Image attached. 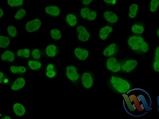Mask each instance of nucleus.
Listing matches in <instances>:
<instances>
[{
  "mask_svg": "<svg viewBox=\"0 0 159 119\" xmlns=\"http://www.w3.org/2000/svg\"><path fill=\"white\" fill-rule=\"evenodd\" d=\"M32 56L34 59H38L40 58V53H39V49H34V50H33L32 51Z\"/></svg>",
  "mask_w": 159,
  "mask_h": 119,
  "instance_id": "nucleus-33",
  "label": "nucleus"
},
{
  "mask_svg": "<svg viewBox=\"0 0 159 119\" xmlns=\"http://www.w3.org/2000/svg\"><path fill=\"white\" fill-rule=\"evenodd\" d=\"M140 49L144 53L148 52L149 50V47H148V44H147L146 42H143L141 44V45H140Z\"/></svg>",
  "mask_w": 159,
  "mask_h": 119,
  "instance_id": "nucleus-32",
  "label": "nucleus"
},
{
  "mask_svg": "<svg viewBox=\"0 0 159 119\" xmlns=\"http://www.w3.org/2000/svg\"><path fill=\"white\" fill-rule=\"evenodd\" d=\"M130 12H129V16L130 18H132L133 19L136 17L137 15V12H138V6L134 3V4H132L130 6Z\"/></svg>",
  "mask_w": 159,
  "mask_h": 119,
  "instance_id": "nucleus-20",
  "label": "nucleus"
},
{
  "mask_svg": "<svg viewBox=\"0 0 159 119\" xmlns=\"http://www.w3.org/2000/svg\"><path fill=\"white\" fill-rule=\"evenodd\" d=\"M122 98L126 110L131 115H144L150 110V98L144 91L134 89L123 93Z\"/></svg>",
  "mask_w": 159,
  "mask_h": 119,
  "instance_id": "nucleus-1",
  "label": "nucleus"
},
{
  "mask_svg": "<svg viewBox=\"0 0 159 119\" xmlns=\"http://www.w3.org/2000/svg\"><path fill=\"white\" fill-rule=\"evenodd\" d=\"M67 22L69 23V25L71 27L75 26L77 23V19L73 15H71L69 14L67 16Z\"/></svg>",
  "mask_w": 159,
  "mask_h": 119,
  "instance_id": "nucleus-21",
  "label": "nucleus"
},
{
  "mask_svg": "<svg viewBox=\"0 0 159 119\" xmlns=\"http://www.w3.org/2000/svg\"><path fill=\"white\" fill-rule=\"evenodd\" d=\"M157 35H158V37H159V29L158 31H157Z\"/></svg>",
  "mask_w": 159,
  "mask_h": 119,
  "instance_id": "nucleus-45",
  "label": "nucleus"
},
{
  "mask_svg": "<svg viewBox=\"0 0 159 119\" xmlns=\"http://www.w3.org/2000/svg\"><path fill=\"white\" fill-rule=\"evenodd\" d=\"M56 76V71L51 70V71H47L46 72V76L48 78H53Z\"/></svg>",
  "mask_w": 159,
  "mask_h": 119,
  "instance_id": "nucleus-35",
  "label": "nucleus"
},
{
  "mask_svg": "<svg viewBox=\"0 0 159 119\" xmlns=\"http://www.w3.org/2000/svg\"><path fill=\"white\" fill-rule=\"evenodd\" d=\"M10 70L14 74H17V73H25L27 71V69L25 67L12 66L10 67Z\"/></svg>",
  "mask_w": 159,
  "mask_h": 119,
  "instance_id": "nucleus-22",
  "label": "nucleus"
},
{
  "mask_svg": "<svg viewBox=\"0 0 159 119\" xmlns=\"http://www.w3.org/2000/svg\"><path fill=\"white\" fill-rule=\"evenodd\" d=\"M41 22L39 19H35L31 21L26 24L25 29L28 32L32 33L34 31L38 30L39 27H41Z\"/></svg>",
  "mask_w": 159,
  "mask_h": 119,
  "instance_id": "nucleus-4",
  "label": "nucleus"
},
{
  "mask_svg": "<svg viewBox=\"0 0 159 119\" xmlns=\"http://www.w3.org/2000/svg\"><path fill=\"white\" fill-rule=\"evenodd\" d=\"M3 77V72H0V79H1V78Z\"/></svg>",
  "mask_w": 159,
  "mask_h": 119,
  "instance_id": "nucleus-42",
  "label": "nucleus"
},
{
  "mask_svg": "<svg viewBox=\"0 0 159 119\" xmlns=\"http://www.w3.org/2000/svg\"><path fill=\"white\" fill-rule=\"evenodd\" d=\"M57 47L55 45H50L46 49V53L50 57H53L56 55Z\"/></svg>",
  "mask_w": 159,
  "mask_h": 119,
  "instance_id": "nucleus-18",
  "label": "nucleus"
},
{
  "mask_svg": "<svg viewBox=\"0 0 159 119\" xmlns=\"http://www.w3.org/2000/svg\"><path fill=\"white\" fill-rule=\"evenodd\" d=\"M26 14V11L24 9H21L19 11H18V12L16 14V15L15 16V18L17 20H20L25 16Z\"/></svg>",
  "mask_w": 159,
  "mask_h": 119,
  "instance_id": "nucleus-30",
  "label": "nucleus"
},
{
  "mask_svg": "<svg viewBox=\"0 0 159 119\" xmlns=\"http://www.w3.org/2000/svg\"><path fill=\"white\" fill-rule=\"evenodd\" d=\"M144 41V38L140 36H132L129 39L128 44L133 50L138 51L140 49V45Z\"/></svg>",
  "mask_w": 159,
  "mask_h": 119,
  "instance_id": "nucleus-3",
  "label": "nucleus"
},
{
  "mask_svg": "<svg viewBox=\"0 0 159 119\" xmlns=\"http://www.w3.org/2000/svg\"><path fill=\"white\" fill-rule=\"evenodd\" d=\"M153 67H154V71H159V61H154Z\"/></svg>",
  "mask_w": 159,
  "mask_h": 119,
  "instance_id": "nucleus-36",
  "label": "nucleus"
},
{
  "mask_svg": "<svg viewBox=\"0 0 159 119\" xmlns=\"http://www.w3.org/2000/svg\"><path fill=\"white\" fill-rule=\"evenodd\" d=\"M3 118H4V119H11L10 117V116H5Z\"/></svg>",
  "mask_w": 159,
  "mask_h": 119,
  "instance_id": "nucleus-43",
  "label": "nucleus"
},
{
  "mask_svg": "<svg viewBox=\"0 0 159 119\" xmlns=\"http://www.w3.org/2000/svg\"><path fill=\"white\" fill-rule=\"evenodd\" d=\"M89 13H90V10H89L88 8H82L80 11L81 15H82V17L84 18V19H86V18L88 17Z\"/></svg>",
  "mask_w": 159,
  "mask_h": 119,
  "instance_id": "nucleus-31",
  "label": "nucleus"
},
{
  "mask_svg": "<svg viewBox=\"0 0 159 119\" xmlns=\"http://www.w3.org/2000/svg\"><path fill=\"white\" fill-rule=\"evenodd\" d=\"M53 69H54V66H53V65L49 64V65L47 66L46 70H47V71H51V70H53Z\"/></svg>",
  "mask_w": 159,
  "mask_h": 119,
  "instance_id": "nucleus-38",
  "label": "nucleus"
},
{
  "mask_svg": "<svg viewBox=\"0 0 159 119\" xmlns=\"http://www.w3.org/2000/svg\"><path fill=\"white\" fill-rule=\"evenodd\" d=\"M17 55L18 56L22 57L23 56L25 58H28L30 55V51H29V49H20L17 51Z\"/></svg>",
  "mask_w": 159,
  "mask_h": 119,
  "instance_id": "nucleus-23",
  "label": "nucleus"
},
{
  "mask_svg": "<svg viewBox=\"0 0 159 119\" xmlns=\"http://www.w3.org/2000/svg\"><path fill=\"white\" fill-rule=\"evenodd\" d=\"M104 17L105 19L108 21L109 23H116L118 21V17L117 15L113 12H110V11H107L104 13Z\"/></svg>",
  "mask_w": 159,
  "mask_h": 119,
  "instance_id": "nucleus-12",
  "label": "nucleus"
},
{
  "mask_svg": "<svg viewBox=\"0 0 159 119\" xmlns=\"http://www.w3.org/2000/svg\"><path fill=\"white\" fill-rule=\"evenodd\" d=\"M46 12L53 17H57L60 14V9L57 6H48L45 9Z\"/></svg>",
  "mask_w": 159,
  "mask_h": 119,
  "instance_id": "nucleus-15",
  "label": "nucleus"
},
{
  "mask_svg": "<svg viewBox=\"0 0 159 119\" xmlns=\"http://www.w3.org/2000/svg\"><path fill=\"white\" fill-rule=\"evenodd\" d=\"M144 31V28L143 26L139 25H134L132 27V32L134 33H143Z\"/></svg>",
  "mask_w": 159,
  "mask_h": 119,
  "instance_id": "nucleus-27",
  "label": "nucleus"
},
{
  "mask_svg": "<svg viewBox=\"0 0 159 119\" xmlns=\"http://www.w3.org/2000/svg\"><path fill=\"white\" fill-rule=\"evenodd\" d=\"M3 10L1 9V8H0V17H3Z\"/></svg>",
  "mask_w": 159,
  "mask_h": 119,
  "instance_id": "nucleus-41",
  "label": "nucleus"
},
{
  "mask_svg": "<svg viewBox=\"0 0 159 119\" xmlns=\"http://www.w3.org/2000/svg\"><path fill=\"white\" fill-rule=\"evenodd\" d=\"M4 82H5V83L8 82V79H6V80H4Z\"/></svg>",
  "mask_w": 159,
  "mask_h": 119,
  "instance_id": "nucleus-44",
  "label": "nucleus"
},
{
  "mask_svg": "<svg viewBox=\"0 0 159 119\" xmlns=\"http://www.w3.org/2000/svg\"><path fill=\"white\" fill-rule=\"evenodd\" d=\"M8 34L10 35L11 37H15L17 33V29H16L14 26H11L10 25V26L8 27Z\"/></svg>",
  "mask_w": 159,
  "mask_h": 119,
  "instance_id": "nucleus-29",
  "label": "nucleus"
},
{
  "mask_svg": "<svg viewBox=\"0 0 159 119\" xmlns=\"http://www.w3.org/2000/svg\"><path fill=\"white\" fill-rule=\"evenodd\" d=\"M104 1L108 3H115L116 2V0H104Z\"/></svg>",
  "mask_w": 159,
  "mask_h": 119,
  "instance_id": "nucleus-40",
  "label": "nucleus"
},
{
  "mask_svg": "<svg viewBox=\"0 0 159 119\" xmlns=\"http://www.w3.org/2000/svg\"><path fill=\"white\" fill-rule=\"evenodd\" d=\"M25 85V79L23 78H18L16 80L14 83L12 85V89L13 91H18L19 89L23 88L24 86Z\"/></svg>",
  "mask_w": 159,
  "mask_h": 119,
  "instance_id": "nucleus-11",
  "label": "nucleus"
},
{
  "mask_svg": "<svg viewBox=\"0 0 159 119\" xmlns=\"http://www.w3.org/2000/svg\"><path fill=\"white\" fill-rule=\"evenodd\" d=\"M111 83L119 93H124L130 91L131 86L127 80L119 78V77L112 76L111 78Z\"/></svg>",
  "mask_w": 159,
  "mask_h": 119,
  "instance_id": "nucleus-2",
  "label": "nucleus"
},
{
  "mask_svg": "<svg viewBox=\"0 0 159 119\" xmlns=\"http://www.w3.org/2000/svg\"><path fill=\"white\" fill-rule=\"evenodd\" d=\"M93 0H82V2H83V4L84 5H88L89 4V3H91V2H92Z\"/></svg>",
  "mask_w": 159,
  "mask_h": 119,
  "instance_id": "nucleus-39",
  "label": "nucleus"
},
{
  "mask_svg": "<svg viewBox=\"0 0 159 119\" xmlns=\"http://www.w3.org/2000/svg\"><path fill=\"white\" fill-rule=\"evenodd\" d=\"M155 61H159V46L157 47L155 53Z\"/></svg>",
  "mask_w": 159,
  "mask_h": 119,
  "instance_id": "nucleus-37",
  "label": "nucleus"
},
{
  "mask_svg": "<svg viewBox=\"0 0 159 119\" xmlns=\"http://www.w3.org/2000/svg\"><path fill=\"white\" fill-rule=\"evenodd\" d=\"M10 42V41L8 37L2 36V35L0 36V47L1 48H4L8 46Z\"/></svg>",
  "mask_w": 159,
  "mask_h": 119,
  "instance_id": "nucleus-19",
  "label": "nucleus"
},
{
  "mask_svg": "<svg viewBox=\"0 0 159 119\" xmlns=\"http://www.w3.org/2000/svg\"><path fill=\"white\" fill-rule=\"evenodd\" d=\"M13 110L14 112L17 116H23L25 113V108L23 105L21 104H15L13 106Z\"/></svg>",
  "mask_w": 159,
  "mask_h": 119,
  "instance_id": "nucleus-14",
  "label": "nucleus"
},
{
  "mask_svg": "<svg viewBox=\"0 0 159 119\" xmlns=\"http://www.w3.org/2000/svg\"><path fill=\"white\" fill-rule=\"evenodd\" d=\"M15 54L13 52L10 51H7L3 53L1 55V59L3 61H13L15 60Z\"/></svg>",
  "mask_w": 159,
  "mask_h": 119,
  "instance_id": "nucleus-17",
  "label": "nucleus"
},
{
  "mask_svg": "<svg viewBox=\"0 0 159 119\" xmlns=\"http://www.w3.org/2000/svg\"><path fill=\"white\" fill-rule=\"evenodd\" d=\"M29 66L31 69L36 70V69H38L40 68L41 66V63L37 62V61H29Z\"/></svg>",
  "mask_w": 159,
  "mask_h": 119,
  "instance_id": "nucleus-24",
  "label": "nucleus"
},
{
  "mask_svg": "<svg viewBox=\"0 0 159 119\" xmlns=\"http://www.w3.org/2000/svg\"><path fill=\"white\" fill-rule=\"evenodd\" d=\"M50 35L52 38L55 39H59L61 38V33L58 29H52Z\"/></svg>",
  "mask_w": 159,
  "mask_h": 119,
  "instance_id": "nucleus-25",
  "label": "nucleus"
},
{
  "mask_svg": "<svg viewBox=\"0 0 159 119\" xmlns=\"http://www.w3.org/2000/svg\"><path fill=\"white\" fill-rule=\"evenodd\" d=\"M159 6V0H152L150 3V10L152 12L156 11Z\"/></svg>",
  "mask_w": 159,
  "mask_h": 119,
  "instance_id": "nucleus-28",
  "label": "nucleus"
},
{
  "mask_svg": "<svg viewBox=\"0 0 159 119\" xmlns=\"http://www.w3.org/2000/svg\"><path fill=\"white\" fill-rule=\"evenodd\" d=\"M66 75L67 78L72 81H76L79 78V74H77V68L72 65L67 67Z\"/></svg>",
  "mask_w": 159,
  "mask_h": 119,
  "instance_id": "nucleus-6",
  "label": "nucleus"
},
{
  "mask_svg": "<svg viewBox=\"0 0 159 119\" xmlns=\"http://www.w3.org/2000/svg\"><path fill=\"white\" fill-rule=\"evenodd\" d=\"M112 27L110 26H105L104 27H102L99 31V37L101 39H105L108 37L109 33L112 32Z\"/></svg>",
  "mask_w": 159,
  "mask_h": 119,
  "instance_id": "nucleus-13",
  "label": "nucleus"
},
{
  "mask_svg": "<svg viewBox=\"0 0 159 119\" xmlns=\"http://www.w3.org/2000/svg\"><path fill=\"white\" fill-rule=\"evenodd\" d=\"M23 3V0H8V4L11 7L20 6Z\"/></svg>",
  "mask_w": 159,
  "mask_h": 119,
  "instance_id": "nucleus-26",
  "label": "nucleus"
},
{
  "mask_svg": "<svg viewBox=\"0 0 159 119\" xmlns=\"http://www.w3.org/2000/svg\"><path fill=\"white\" fill-rule=\"evenodd\" d=\"M75 55L79 60H86L88 56V51L82 48H76L74 51Z\"/></svg>",
  "mask_w": 159,
  "mask_h": 119,
  "instance_id": "nucleus-10",
  "label": "nucleus"
},
{
  "mask_svg": "<svg viewBox=\"0 0 159 119\" xmlns=\"http://www.w3.org/2000/svg\"><path fill=\"white\" fill-rule=\"evenodd\" d=\"M116 46L115 44H111L108 47H107L103 51V55L105 56H112L116 52Z\"/></svg>",
  "mask_w": 159,
  "mask_h": 119,
  "instance_id": "nucleus-16",
  "label": "nucleus"
},
{
  "mask_svg": "<svg viewBox=\"0 0 159 119\" xmlns=\"http://www.w3.org/2000/svg\"><path fill=\"white\" fill-rule=\"evenodd\" d=\"M138 65V61L136 60H133V59H131V60H128L124 63V64H123L121 67V68L125 72L129 73L133 69Z\"/></svg>",
  "mask_w": 159,
  "mask_h": 119,
  "instance_id": "nucleus-8",
  "label": "nucleus"
},
{
  "mask_svg": "<svg viewBox=\"0 0 159 119\" xmlns=\"http://www.w3.org/2000/svg\"><path fill=\"white\" fill-rule=\"evenodd\" d=\"M77 31L79 33L77 38L79 40L82 42H86L90 38V33H89L85 27L83 26H78L77 27Z\"/></svg>",
  "mask_w": 159,
  "mask_h": 119,
  "instance_id": "nucleus-7",
  "label": "nucleus"
},
{
  "mask_svg": "<svg viewBox=\"0 0 159 119\" xmlns=\"http://www.w3.org/2000/svg\"><path fill=\"white\" fill-rule=\"evenodd\" d=\"M96 17H97L96 12L92 11V12H90V13H89L87 19H88L89 21H93V20H95V19H96Z\"/></svg>",
  "mask_w": 159,
  "mask_h": 119,
  "instance_id": "nucleus-34",
  "label": "nucleus"
},
{
  "mask_svg": "<svg viewBox=\"0 0 159 119\" xmlns=\"http://www.w3.org/2000/svg\"><path fill=\"white\" fill-rule=\"evenodd\" d=\"M107 67L109 70L113 72H118L120 70L121 65L119 63L117 62V60L114 57H111L107 61Z\"/></svg>",
  "mask_w": 159,
  "mask_h": 119,
  "instance_id": "nucleus-5",
  "label": "nucleus"
},
{
  "mask_svg": "<svg viewBox=\"0 0 159 119\" xmlns=\"http://www.w3.org/2000/svg\"><path fill=\"white\" fill-rule=\"evenodd\" d=\"M82 84L84 86L86 89H90L93 86V80L91 75L89 73H84L82 76Z\"/></svg>",
  "mask_w": 159,
  "mask_h": 119,
  "instance_id": "nucleus-9",
  "label": "nucleus"
}]
</instances>
